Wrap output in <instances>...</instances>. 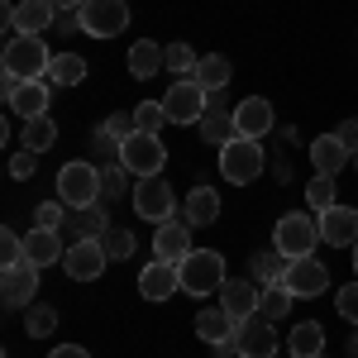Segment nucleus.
Instances as JSON below:
<instances>
[{"mask_svg":"<svg viewBox=\"0 0 358 358\" xmlns=\"http://www.w3.org/2000/svg\"><path fill=\"white\" fill-rule=\"evenodd\" d=\"M287 354L292 358H320L325 354V330H320V320H301L296 330L287 334Z\"/></svg>","mask_w":358,"mask_h":358,"instance_id":"b1692460","label":"nucleus"},{"mask_svg":"<svg viewBox=\"0 0 358 358\" xmlns=\"http://www.w3.org/2000/svg\"><path fill=\"white\" fill-rule=\"evenodd\" d=\"M20 86H24V77H15V72H0V91H5V101H10Z\"/></svg>","mask_w":358,"mask_h":358,"instance_id":"de8ad7c7","label":"nucleus"},{"mask_svg":"<svg viewBox=\"0 0 358 358\" xmlns=\"http://www.w3.org/2000/svg\"><path fill=\"white\" fill-rule=\"evenodd\" d=\"M82 5H86V0H53V10H57V15H77Z\"/></svg>","mask_w":358,"mask_h":358,"instance_id":"8fccbe9b","label":"nucleus"},{"mask_svg":"<svg viewBox=\"0 0 358 358\" xmlns=\"http://www.w3.org/2000/svg\"><path fill=\"white\" fill-rule=\"evenodd\" d=\"M354 273H358V244H354Z\"/></svg>","mask_w":358,"mask_h":358,"instance_id":"603ef678","label":"nucleus"},{"mask_svg":"<svg viewBox=\"0 0 358 358\" xmlns=\"http://www.w3.org/2000/svg\"><path fill=\"white\" fill-rule=\"evenodd\" d=\"M306 206H310L315 215L334 210V206H339V201H334V177H320V172H315V182H306Z\"/></svg>","mask_w":358,"mask_h":358,"instance_id":"f704fd0d","label":"nucleus"},{"mask_svg":"<svg viewBox=\"0 0 358 358\" xmlns=\"http://www.w3.org/2000/svg\"><path fill=\"white\" fill-rule=\"evenodd\" d=\"M220 310L239 325V320H248L253 310H258V287L253 282H244V277H224L220 287Z\"/></svg>","mask_w":358,"mask_h":358,"instance_id":"6ab92c4d","label":"nucleus"},{"mask_svg":"<svg viewBox=\"0 0 358 358\" xmlns=\"http://www.w3.org/2000/svg\"><path fill=\"white\" fill-rule=\"evenodd\" d=\"M0 15H5V29H10V38L15 34H43V29H53L57 20V10H53V0H5L0 5Z\"/></svg>","mask_w":358,"mask_h":358,"instance_id":"9d476101","label":"nucleus"},{"mask_svg":"<svg viewBox=\"0 0 358 358\" xmlns=\"http://www.w3.org/2000/svg\"><path fill=\"white\" fill-rule=\"evenodd\" d=\"M20 263H29L24 239H20L15 229H0V268H20Z\"/></svg>","mask_w":358,"mask_h":358,"instance_id":"ea45409f","label":"nucleus"},{"mask_svg":"<svg viewBox=\"0 0 358 358\" xmlns=\"http://www.w3.org/2000/svg\"><path fill=\"white\" fill-rule=\"evenodd\" d=\"M292 273V258L282 253V248H263V253H253V277H258V287H282Z\"/></svg>","mask_w":358,"mask_h":358,"instance_id":"393cba45","label":"nucleus"},{"mask_svg":"<svg viewBox=\"0 0 358 358\" xmlns=\"http://www.w3.org/2000/svg\"><path fill=\"white\" fill-rule=\"evenodd\" d=\"M129 167H106L101 172V201L110 206V201H120V196H134V187H129Z\"/></svg>","mask_w":358,"mask_h":358,"instance_id":"c9c22d12","label":"nucleus"},{"mask_svg":"<svg viewBox=\"0 0 358 358\" xmlns=\"http://www.w3.org/2000/svg\"><path fill=\"white\" fill-rule=\"evenodd\" d=\"M24 258L34 268H48V263H62V239H57V229H29L24 234Z\"/></svg>","mask_w":358,"mask_h":358,"instance_id":"5701e85b","label":"nucleus"},{"mask_svg":"<svg viewBox=\"0 0 358 358\" xmlns=\"http://www.w3.org/2000/svg\"><path fill=\"white\" fill-rule=\"evenodd\" d=\"M163 124H167L163 101H143V106H134V129L138 134H158Z\"/></svg>","mask_w":358,"mask_h":358,"instance_id":"4c0bfd02","label":"nucleus"},{"mask_svg":"<svg viewBox=\"0 0 358 358\" xmlns=\"http://www.w3.org/2000/svg\"><path fill=\"white\" fill-rule=\"evenodd\" d=\"M263 167H268V158H263V138H229V143H220V177L224 182L248 187V182H258Z\"/></svg>","mask_w":358,"mask_h":358,"instance_id":"f257e3e1","label":"nucleus"},{"mask_svg":"<svg viewBox=\"0 0 358 358\" xmlns=\"http://www.w3.org/2000/svg\"><path fill=\"white\" fill-rule=\"evenodd\" d=\"M34 172H38V153L20 148V153L10 158V177H15V182H24V177H34Z\"/></svg>","mask_w":358,"mask_h":358,"instance_id":"37998d69","label":"nucleus"},{"mask_svg":"<svg viewBox=\"0 0 358 358\" xmlns=\"http://www.w3.org/2000/svg\"><path fill=\"white\" fill-rule=\"evenodd\" d=\"M134 210L138 220H153V224H167L172 215H177V196H172V187L167 182H158V177H138L134 182Z\"/></svg>","mask_w":358,"mask_h":358,"instance_id":"1a4fd4ad","label":"nucleus"},{"mask_svg":"<svg viewBox=\"0 0 358 358\" xmlns=\"http://www.w3.org/2000/svg\"><path fill=\"white\" fill-rule=\"evenodd\" d=\"M101 244H106V253H110V263L134 258V234H129V229H120V224H110V229L101 234Z\"/></svg>","mask_w":358,"mask_h":358,"instance_id":"58836bf2","label":"nucleus"},{"mask_svg":"<svg viewBox=\"0 0 358 358\" xmlns=\"http://www.w3.org/2000/svg\"><path fill=\"white\" fill-rule=\"evenodd\" d=\"M349 358H358V334H354V339H349Z\"/></svg>","mask_w":358,"mask_h":358,"instance_id":"3c124183","label":"nucleus"},{"mask_svg":"<svg viewBox=\"0 0 358 358\" xmlns=\"http://www.w3.org/2000/svg\"><path fill=\"white\" fill-rule=\"evenodd\" d=\"M34 220H38V229H57V224L67 220V206H62V201H43V206L34 210Z\"/></svg>","mask_w":358,"mask_h":358,"instance_id":"a19ab883","label":"nucleus"},{"mask_svg":"<svg viewBox=\"0 0 358 358\" xmlns=\"http://www.w3.org/2000/svg\"><path fill=\"white\" fill-rule=\"evenodd\" d=\"M38 273L43 268H34V263L5 268V277H0V301H5V310H29L34 306V296H38Z\"/></svg>","mask_w":358,"mask_h":358,"instance_id":"ddd939ff","label":"nucleus"},{"mask_svg":"<svg viewBox=\"0 0 358 358\" xmlns=\"http://www.w3.org/2000/svg\"><path fill=\"white\" fill-rule=\"evenodd\" d=\"M229 77H234V67H229V57H220V53H210V57L196 62V82L206 86V91H224Z\"/></svg>","mask_w":358,"mask_h":358,"instance_id":"c85d7f7f","label":"nucleus"},{"mask_svg":"<svg viewBox=\"0 0 358 358\" xmlns=\"http://www.w3.org/2000/svg\"><path fill=\"white\" fill-rule=\"evenodd\" d=\"M53 143H57V124L48 120V115L24 120V148H29V153H48Z\"/></svg>","mask_w":358,"mask_h":358,"instance_id":"2f4dec72","label":"nucleus"},{"mask_svg":"<svg viewBox=\"0 0 358 358\" xmlns=\"http://www.w3.org/2000/svg\"><path fill=\"white\" fill-rule=\"evenodd\" d=\"M77 20H82V34H91V38H115L120 29H129V5L124 0H86Z\"/></svg>","mask_w":358,"mask_h":358,"instance_id":"6e6552de","label":"nucleus"},{"mask_svg":"<svg viewBox=\"0 0 358 358\" xmlns=\"http://www.w3.org/2000/svg\"><path fill=\"white\" fill-rule=\"evenodd\" d=\"M182 220L192 224V229H201V224H215L220 220V192L215 187H192L187 192V206H182Z\"/></svg>","mask_w":358,"mask_h":358,"instance_id":"4be33fe9","label":"nucleus"},{"mask_svg":"<svg viewBox=\"0 0 358 358\" xmlns=\"http://www.w3.org/2000/svg\"><path fill=\"white\" fill-rule=\"evenodd\" d=\"M320 358H325V354H320Z\"/></svg>","mask_w":358,"mask_h":358,"instance_id":"5fc2aeb1","label":"nucleus"},{"mask_svg":"<svg viewBox=\"0 0 358 358\" xmlns=\"http://www.w3.org/2000/svg\"><path fill=\"white\" fill-rule=\"evenodd\" d=\"M138 292H143V301H167V296H177V292H182V268L167 263V258H153V263L138 273Z\"/></svg>","mask_w":358,"mask_h":358,"instance_id":"4468645a","label":"nucleus"},{"mask_svg":"<svg viewBox=\"0 0 358 358\" xmlns=\"http://www.w3.org/2000/svg\"><path fill=\"white\" fill-rule=\"evenodd\" d=\"M349 148L339 143V134H320V138H310V163H315V172L320 177H339L344 167H349Z\"/></svg>","mask_w":358,"mask_h":358,"instance_id":"412c9836","label":"nucleus"},{"mask_svg":"<svg viewBox=\"0 0 358 358\" xmlns=\"http://www.w3.org/2000/svg\"><path fill=\"white\" fill-rule=\"evenodd\" d=\"M215 349V358H239V339L229 334V339H220V344H210Z\"/></svg>","mask_w":358,"mask_h":358,"instance_id":"49530a36","label":"nucleus"},{"mask_svg":"<svg viewBox=\"0 0 358 358\" xmlns=\"http://www.w3.org/2000/svg\"><path fill=\"white\" fill-rule=\"evenodd\" d=\"M187 253H192V224H187V220H167V224H158V234H153V258L182 263Z\"/></svg>","mask_w":358,"mask_h":358,"instance_id":"aec40b11","label":"nucleus"},{"mask_svg":"<svg viewBox=\"0 0 358 358\" xmlns=\"http://www.w3.org/2000/svg\"><path fill=\"white\" fill-rule=\"evenodd\" d=\"M206 106H210V91L196 82V77H182V82H172V86H167V96H163L167 124H201Z\"/></svg>","mask_w":358,"mask_h":358,"instance_id":"423d86ee","label":"nucleus"},{"mask_svg":"<svg viewBox=\"0 0 358 358\" xmlns=\"http://www.w3.org/2000/svg\"><path fill=\"white\" fill-rule=\"evenodd\" d=\"M334 306H339V315H344L349 325H358V282H349V287H339V296H334Z\"/></svg>","mask_w":358,"mask_h":358,"instance_id":"79ce46f5","label":"nucleus"},{"mask_svg":"<svg viewBox=\"0 0 358 358\" xmlns=\"http://www.w3.org/2000/svg\"><path fill=\"white\" fill-rule=\"evenodd\" d=\"M177 268H182V292L187 296H210V292L224 287V258L215 248H192Z\"/></svg>","mask_w":358,"mask_h":358,"instance_id":"39448f33","label":"nucleus"},{"mask_svg":"<svg viewBox=\"0 0 358 358\" xmlns=\"http://www.w3.org/2000/svg\"><path fill=\"white\" fill-rule=\"evenodd\" d=\"M120 167H129L134 177H158L167 167V148L158 134H129L124 138V148H120Z\"/></svg>","mask_w":358,"mask_h":358,"instance_id":"0eeeda50","label":"nucleus"},{"mask_svg":"<svg viewBox=\"0 0 358 358\" xmlns=\"http://www.w3.org/2000/svg\"><path fill=\"white\" fill-rule=\"evenodd\" d=\"M282 287H287L296 301H310V296H320V292L330 287V273H325V263H320V258H296Z\"/></svg>","mask_w":358,"mask_h":358,"instance_id":"dca6fc26","label":"nucleus"},{"mask_svg":"<svg viewBox=\"0 0 358 358\" xmlns=\"http://www.w3.org/2000/svg\"><path fill=\"white\" fill-rule=\"evenodd\" d=\"M5 72H15V77H24V82H38V77H48V43H43V34H15L10 43H5Z\"/></svg>","mask_w":358,"mask_h":358,"instance_id":"f03ea898","label":"nucleus"},{"mask_svg":"<svg viewBox=\"0 0 358 358\" xmlns=\"http://www.w3.org/2000/svg\"><path fill=\"white\" fill-rule=\"evenodd\" d=\"M110 215H106V206H101V201H96V206H86V210H77V215H72V234H77V239H101V234H106V229H110Z\"/></svg>","mask_w":358,"mask_h":358,"instance_id":"c756f323","label":"nucleus"},{"mask_svg":"<svg viewBox=\"0 0 358 358\" xmlns=\"http://www.w3.org/2000/svg\"><path fill=\"white\" fill-rule=\"evenodd\" d=\"M101 129H106L110 138H120V143H124V138L134 134V115H106V124H101Z\"/></svg>","mask_w":358,"mask_h":358,"instance_id":"c03bdc74","label":"nucleus"},{"mask_svg":"<svg viewBox=\"0 0 358 358\" xmlns=\"http://www.w3.org/2000/svg\"><path fill=\"white\" fill-rule=\"evenodd\" d=\"M106 263H110V253L101 239H72L67 253H62V268L72 282H96V277L106 273Z\"/></svg>","mask_w":358,"mask_h":358,"instance_id":"9b49d317","label":"nucleus"},{"mask_svg":"<svg viewBox=\"0 0 358 358\" xmlns=\"http://www.w3.org/2000/svg\"><path fill=\"white\" fill-rule=\"evenodd\" d=\"M10 110L20 115V120H34V115H48V82L38 77V82H24L15 96H10Z\"/></svg>","mask_w":358,"mask_h":358,"instance_id":"a878e982","label":"nucleus"},{"mask_svg":"<svg viewBox=\"0 0 358 358\" xmlns=\"http://www.w3.org/2000/svg\"><path fill=\"white\" fill-rule=\"evenodd\" d=\"M196 62H201V57L192 53V43H167V62H163V72H172L177 82H182V77H196Z\"/></svg>","mask_w":358,"mask_h":358,"instance_id":"72a5a7b5","label":"nucleus"},{"mask_svg":"<svg viewBox=\"0 0 358 358\" xmlns=\"http://www.w3.org/2000/svg\"><path fill=\"white\" fill-rule=\"evenodd\" d=\"M57 201L67 210H86L101 201V167L91 163H62L57 167Z\"/></svg>","mask_w":358,"mask_h":358,"instance_id":"20e7f679","label":"nucleus"},{"mask_svg":"<svg viewBox=\"0 0 358 358\" xmlns=\"http://www.w3.org/2000/svg\"><path fill=\"white\" fill-rule=\"evenodd\" d=\"M320 244V215H306V210H292V215H282L273 229V248H282L292 263L296 258H310Z\"/></svg>","mask_w":358,"mask_h":358,"instance_id":"7ed1b4c3","label":"nucleus"},{"mask_svg":"<svg viewBox=\"0 0 358 358\" xmlns=\"http://www.w3.org/2000/svg\"><path fill=\"white\" fill-rule=\"evenodd\" d=\"M48 358H91V354H86L82 344H62V349H53Z\"/></svg>","mask_w":358,"mask_h":358,"instance_id":"09e8293b","label":"nucleus"},{"mask_svg":"<svg viewBox=\"0 0 358 358\" xmlns=\"http://www.w3.org/2000/svg\"><path fill=\"white\" fill-rule=\"evenodd\" d=\"M234 339H239V358H277V325L263 320L258 310L234 325Z\"/></svg>","mask_w":358,"mask_h":358,"instance_id":"f8f14e48","label":"nucleus"},{"mask_svg":"<svg viewBox=\"0 0 358 358\" xmlns=\"http://www.w3.org/2000/svg\"><path fill=\"white\" fill-rule=\"evenodd\" d=\"M57 330V310L53 306H29L24 310V334L29 339H43V334Z\"/></svg>","mask_w":358,"mask_h":358,"instance_id":"e433bc0d","label":"nucleus"},{"mask_svg":"<svg viewBox=\"0 0 358 358\" xmlns=\"http://www.w3.org/2000/svg\"><path fill=\"white\" fill-rule=\"evenodd\" d=\"M292 301H296V296H292L287 287H263V292H258V315L277 325V320H287V315H292Z\"/></svg>","mask_w":358,"mask_h":358,"instance_id":"7c9ffc66","label":"nucleus"},{"mask_svg":"<svg viewBox=\"0 0 358 358\" xmlns=\"http://www.w3.org/2000/svg\"><path fill=\"white\" fill-rule=\"evenodd\" d=\"M234 129L239 138H263L277 129V115H273V101H263V96H248L234 106Z\"/></svg>","mask_w":358,"mask_h":358,"instance_id":"2eb2a0df","label":"nucleus"},{"mask_svg":"<svg viewBox=\"0 0 358 358\" xmlns=\"http://www.w3.org/2000/svg\"><path fill=\"white\" fill-rule=\"evenodd\" d=\"M196 334H201L206 344H220V339L234 334V320H229L224 310H201V315H196Z\"/></svg>","mask_w":358,"mask_h":358,"instance_id":"473e14b6","label":"nucleus"},{"mask_svg":"<svg viewBox=\"0 0 358 358\" xmlns=\"http://www.w3.org/2000/svg\"><path fill=\"white\" fill-rule=\"evenodd\" d=\"M82 77H86V57H77V53H53L48 77H43V82H48V86H77Z\"/></svg>","mask_w":358,"mask_h":358,"instance_id":"cd10ccee","label":"nucleus"},{"mask_svg":"<svg viewBox=\"0 0 358 358\" xmlns=\"http://www.w3.org/2000/svg\"><path fill=\"white\" fill-rule=\"evenodd\" d=\"M201 138L206 143H229V138H239V129H234V106H224V91H210V106H206V115H201Z\"/></svg>","mask_w":358,"mask_h":358,"instance_id":"f3484780","label":"nucleus"},{"mask_svg":"<svg viewBox=\"0 0 358 358\" xmlns=\"http://www.w3.org/2000/svg\"><path fill=\"white\" fill-rule=\"evenodd\" d=\"M320 244H330V248H354V244H358V210H349V206H334V210H325V215H320Z\"/></svg>","mask_w":358,"mask_h":358,"instance_id":"a211bd4d","label":"nucleus"},{"mask_svg":"<svg viewBox=\"0 0 358 358\" xmlns=\"http://www.w3.org/2000/svg\"><path fill=\"white\" fill-rule=\"evenodd\" d=\"M163 62H167V48H158V43H148V38L129 48V72H134L138 82L158 77V72H163Z\"/></svg>","mask_w":358,"mask_h":358,"instance_id":"bb28decb","label":"nucleus"},{"mask_svg":"<svg viewBox=\"0 0 358 358\" xmlns=\"http://www.w3.org/2000/svg\"><path fill=\"white\" fill-rule=\"evenodd\" d=\"M334 134H339V143H344V148H349V153L358 158V120H344V124H339Z\"/></svg>","mask_w":358,"mask_h":358,"instance_id":"a18cd8bd","label":"nucleus"},{"mask_svg":"<svg viewBox=\"0 0 358 358\" xmlns=\"http://www.w3.org/2000/svg\"><path fill=\"white\" fill-rule=\"evenodd\" d=\"M354 167H358V158H354Z\"/></svg>","mask_w":358,"mask_h":358,"instance_id":"864d4df0","label":"nucleus"}]
</instances>
